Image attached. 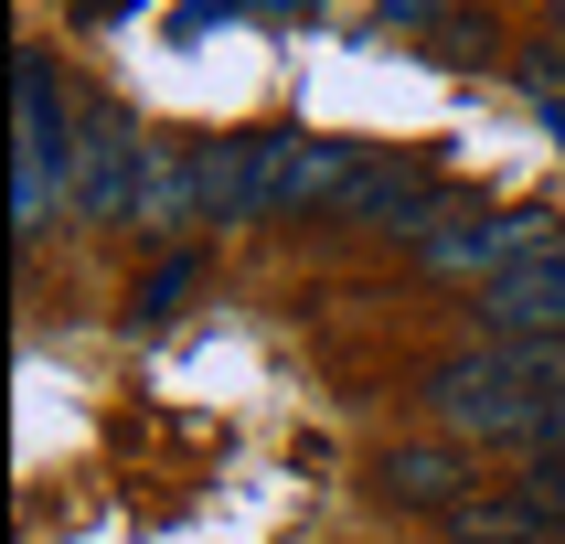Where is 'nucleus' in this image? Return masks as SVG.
I'll list each match as a JSON object with an SVG mask.
<instances>
[{
	"mask_svg": "<svg viewBox=\"0 0 565 544\" xmlns=\"http://www.w3.org/2000/svg\"><path fill=\"white\" fill-rule=\"evenodd\" d=\"M427 406H438L459 438H523V448H544L555 395H544V384L523 374L502 342H480V352H448L438 374H427Z\"/></svg>",
	"mask_w": 565,
	"mask_h": 544,
	"instance_id": "nucleus-1",
	"label": "nucleus"
},
{
	"mask_svg": "<svg viewBox=\"0 0 565 544\" xmlns=\"http://www.w3.org/2000/svg\"><path fill=\"white\" fill-rule=\"evenodd\" d=\"M160 182V150H150V128L118 118V107H96L86 139H75V203L86 214H139Z\"/></svg>",
	"mask_w": 565,
	"mask_h": 544,
	"instance_id": "nucleus-2",
	"label": "nucleus"
},
{
	"mask_svg": "<svg viewBox=\"0 0 565 544\" xmlns=\"http://www.w3.org/2000/svg\"><path fill=\"white\" fill-rule=\"evenodd\" d=\"M544 246H565L544 214H459V224H438V235H416V256L438 267V278H512L523 256H544Z\"/></svg>",
	"mask_w": 565,
	"mask_h": 544,
	"instance_id": "nucleus-3",
	"label": "nucleus"
},
{
	"mask_svg": "<svg viewBox=\"0 0 565 544\" xmlns=\"http://www.w3.org/2000/svg\"><path fill=\"white\" fill-rule=\"evenodd\" d=\"M480 331L491 342H565V246L523 256L512 278L480 288Z\"/></svg>",
	"mask_w": 565,
	"mask_h": 544,
	"instance_id": "nucleus-4",
	"label": "nucleus"
},
{
	"mask_svg": "<svg viewBox=\"0 0 565 544\" xmlns=\"http://www.w3.org/2000/svg\"><path fill=\"white\" fill-rule=\"evenodd\" d=\"M374 491L395 512H459L470 502V459H459V448H438V438H416V448H384V470H374Z\"/></svg>",
	"mask_w": 565,
	"mask_h": 544,
	"instance_id": "nucleus-5",
	"label": "nucleus"
},
{
	"mask_svg": "<svg viewBox=\"0 0 565 544\" xmlns=\"http://www.w3.org/2000/svg\"><path fill=\"white\" fill-rule=\"evenodd\" d=\"M342 214H395L406 235H438V182L406 171V160H363L352 192H342Z\"/></svg>",
	"mask_w": 565,
	"mask_h": 544,
	"instance_id": "nucleus-6",
	"label": "nucleus"
},
{
	"mask_svg": "<svg viewBox=\"0 0 565 544\" xmlns=\"http://www.w3.org/2000/svg\"><path fill=\"white\" fill-rule=\"evenodd\" d=\"M64 171H75V160H64V139H22V171H11V235H43V214H54V182Z\"/></svg>",
	"mask_w": 565,
	"mask_h": 544,
	"instance_id": "nucleus-7",
	"label": "nucleus"
},
{
	"mask_svg": "<svg viewBox=\"0 0 565 544\" xmlns=\"http://www.w3.org/2000/svg\"><path fill=\"white\" fill-rule=\"evenodd\" d=\"M512 502L534 512L544 534L565 544V448H534V459H523V480H512Z\"/></svg>",
	"mask_w": 565,
	"mask_h": 544,
	"instance_id": "nucleus-8",
	"label": "nucleus"
},
{
	"mask_svg": "<svg viewBox=\"0 0 565 544\" xmlns=\"http://www.w3.org/2000/svg\"><path fill=\"white\" fill-rule=\"evenodd\" d=\"M182 288H192V256H171V267H160V278L139 288V310H171V299H182Z\"/></svg>",
	"mask_w": 565,
	"mask_h": 544,
	"instance_id": "nucleus-9",
	"label": "nucleus"
},
{
	"mask_svg": "<svg viewBox=\"0 0 565 544\" xmlns=\"http://www.w3.org/2000/svg\"><path fill=\"white\" fill-rule=\"evenodd\" d=\"M395 22H448V0H384Z\"/></svg>",
	"mask_w": 565,
	"mask_h": 544,
	"instance_id": "nucleus-10",
	"label": "nucleus"
},
{
	"mask_svg": "<svg viewBox=\"0 0 565 544\" xmlns=\"http://www.w3.org/2000/svg\"><path fill=\"white\" fill-rule=\"evenodd\" d=\"M128 11H139V0H86V22H128Z\"/></svg>",
	"mask_w": 565,
	"mask_h": 544,
	"instance_id": "nucleus-11",
	"label": "nucleus"
}]
</instances>
